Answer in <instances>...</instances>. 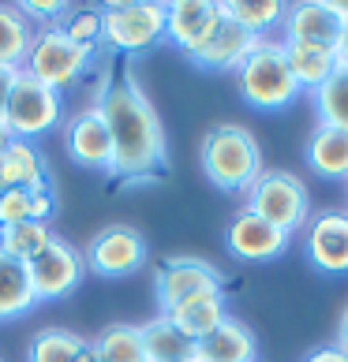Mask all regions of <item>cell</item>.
Segmentation results:
<instances>
[{
    "mask_svg": "<svg viewBox=\"0 0 348 362\" xmlns=\"http://www.w3.org/2000/svg\"><path fill=\"white\" fill-rule=\"evenodd\" d=\"M288 243H292L288 232L255 217L251 209H240L229 221V228H225V247L240 262H274L288 250Z\"/></svg>",
    "mask_w": 348,
    "mask_h": 362,
    "instance_id": "14",
    "label": "cell"
},
{
    "mask_svg": "<svg viewBox=\"0 0 348 362\" xmlns=\"http://www.w3.org/2000/svg\"><path fill=\"white\" fill-rule=\"evenodd\" d=\"M255 45H259L255 34L244 30L240 23H232L229 16H225V19L218 23V30L210 34V42L191 57V64H198L203 71H236Z\"/></svg>",
    "mask_w": 348,
    "mask_h": 362,
    "instance_id": "17",
    "label": "cell"
},
{
    "mask_svg": "<svg viewBox=\"0 0 348 362\" xmlns=\"http://www.w3.org/2000/svg\"><path fill=\"white\" fill-rule=\"evenodd\" d=\"M203 172L218 191L229 194H247V187L262 176V146L240 124H218L203 139Z\"/></svg>",
    "mask_w": 348,
    "mask_h": 362,
    "instance_id": "2",
    "label": "cell"
},
{
    "mask_svg": "<svg viewBox=\"0 0 348 362\" xmlns=\"http://www.w3.org/2000/svg\"><path fill=\"white\" fill-rule=\"evenodd\" d=\"M303 362H348V351H341L337 344H326V347H315Z\"/></svg>",
    "mask_w": 348,
    "mask_h": 362,
    "instance_id": "34",
    "label": "cell"
},
{
    "mask_svg": "<svg viewBox=\"0 0 348 362\" xmlns=\"http://www.w3.org/2000/svg\"><path fill=\"white\" fill-rule=\"evenodd\" d=\"M303 157H307V168L322 180H348V131L341 127H326L318 124L311 127L303 146Z\"/></svg>",
    "mask_w": 348,
    "mask_h": 362,
    "instance_id": "19",
    "label": "cell"
},
{
    "mask_svg": "<svg viewBox=\"0 0 348 362\" xmlns=\"http://www.w3.org/2000/svg\"><path fill=\"white\" fill-rule=\"evenodd\" d=\"M90 60H94L90 49L75 45L60 26H45V30H34V45L23 71L34 75L38 83H45L49 90L64 93L90 71Z\"/></svg>",
    "mask_w": 348,
    "mask_h": 362,
    "instance_id": "6",
    "label": "cell"
},
{
    "mask_svg": "<svg viewBox=\"0 0 348 362\" xmlns=\"http://www.w3.org/2000/svg\"><path fill=\"white\" fill-rule=\"evenodd\" d=\"M30 269V284H34V295L38 303H52V299H64L72 295L86 276V258L83 250H75L68 239L52 235V243L38 254L34 262H26Z\"/></svg>",
    "mask_w": 348,
    "mask_h": 362,
    "instance_id": "10",
    "label": "cell"
},
{
    "mask_svg": "<svg viewBox=\"0 0 348 362\" xmlns=\"http://www.w3.org/2000/svg\"><path fill=\"white\" fill-rule=\"evenodd\" d=\"M142 332V347L150 362H195V340L172 325V317L157 314L139 325Z\"/></svg>",
    "mask_w": 348,
    "mask_h": 362,
    "instance_id": "22",
    "label": "cell"
},
{
    "mask_svg": "<svg viewBox=\"0 0 348 362\" xmlns=\"http://www.w3.org/2000/svg\"><path fill=\"white\" fill-rule=\"evenodd\" d=\"M64 150H68V157L79 168L113 176V135L105 127V116L98 112V105H86L75 116H68V124H64Z\"/></svg>",
    "mask_w": 348,
    "mask_h": 362,
    "instance_id": "11",
    "label": "cell"
},
{
    "mask_svg": "<svg viewBox=\"0 0 348 362\" xmlns=\"http://www.w3.org/2000/svg\"><path fill=\"white\" fill-rule=\"evenodd\" d=\"M236 83H240V98L259 112H281L303 93L288 68L281 37H259V45L236 68Z\"/></svg>",
    "mask_w": 348,
    "mask_h": 362,
    "instance_id": "3",
    "label": "cell"
},
{
    "mask_svg": "<svg viewBox=\"0 0 348 362\" xmlns=\"http://www.w3.org/2000/svg\"><path fill=\"white\" fill-rule=\"evenodd\" d=\"M83 340L86 337H75L72 329H38L30 337V347H26V362H75Z\"/></svg>",
    "mask_w": 348,
    "mask_h": 362,
    "instance_id": "29",
    "label": "cell"
},
{
    "mask_svg": "<svg viewBox=\"0 0 348 362\" xmlns=\"http://www.w3.org/2000/svg\"><path fill=\"white\" fill-rule=\"evenodd\" d=\"M57 26L72 37L75 45H83V49L94 52L98 42H101V8H72L68 4V11H64V19Z\"/></svg>",
    "mask_w": 348,
    "mask_h": 362,
    "instance_id": "30",
    "label": "cell"
},
{
    "mask_svg": "<svg viewBox=\"0 0 348 362\" xmlns=\"http://www.w3.org/2000/svg\"><path fill=\"white\" fill-rule=\"evenodd\" d=\"M8 142H11V135H8V127H4V124H0V153H4V150H8Z\"/></svg>",
    "mask_w": 348,
    "mask_h": 362,
    "instance_id": "39",
    "label": "cell"
},
{
    "mask_svg": "<svg viewBox=\"0 0 348 362\" xmlns=\"http://www.w3.org/2000/svg\"><path fill=\"white\" fill-rule=\"evenodd\" d=\"M19 71L11 68H0V116H4V105H8V93H11V83H16Z\"/></svg>",
    "mask_w": 348,
    "mask_h": 362,
    "instance_id": "35",
    "label": "cell"
},
{
    "mask_svg": "<svg viewBox=\"0 0 348 362\" xmlns=\"http://www.w3.org/2000/svg\"><path fill=\"white\" fill-rule=\"evenodd\" d=\"M34 45V26L16 4H0V68L23 71Z\"/></svg>",
    "mask_w": 348,
    "mask_h": 362,
    "instance_id": "24",
    "label": "cell"
},
{
    "mask_svg": "<svg viewBox=\"0 0 348 362\" xmlns=\"http://www.w3.org/2000/svg\"><path fill=\"white\" fill-rule=\"evenodd\" d=\"M341 26L344 23L330 11L326 0H303V4H288L285 23H281V42H307V45L337 49Z\"/></svg>",
    "mask_w": 348,
    "mask_h": 362,
    "instance_id": "15",
    "label": "cell"
},
{
    "mask_svg": "<svg viewBox=\"0 0 348 362\" xmlns=\"http://www.w3.org/2000/svg\"><path fill=\"white\" fill-rule=\"evenodd\" d=\"M30 221V191H0V228Z\"/></svg>",
    "mask_w": 348,
    "mask_h": 362,
    "instance_id": "32",
    "label": "cell"
},
{
    "mask_svg": "<svg viewBox=\"0 0 348 362\" xmlns=\"http://www.w3.org/2000/svg\"><path fill=\"white\" fill-rule=\"evenodd\" d=\"M225 276L218 265H210L206 258H195V254H172L154 269V299L157 310L172 314L180 303L195 299V295L206 291H221Z\"/></svg>",
    "mask_w": 348,
    "mask_h": 362,
    "instance_id": "8",
    "label": "cell"
},
{
    "mask_svg": "<svg viewBox=\"0 0 348 362\" xmlns=\"http://www.w3.org/2000/svg\"><path fill=\"white\" fill-rule=\"evenodd\" d=\"M98 112L113 135V180L154 183L165 172V127L135 71H120L98 90Z\"/></svg>",
    "mask_w": 348,
    "mask_h": 362,
    "instance_id": "1",
    "label": "cell"
},
{
    "mask_svg": "<svg viewBox=\"0 0 348 362\" xmlns=\"http://www.w3.org/2000/svg\"><path fill=\"white\" fill-rule=\"evenodd\" d=\"M244 209H251L255 217L270 221L274 228H281L288 235H296L311 221L307 187L300 183V176H292L285 168H262V176L244 194Z\"/></svg>",
    "mask_w": 348,
    "mask_h": 362,
    "instance_id": "4",
    "label": "cell"
},
{
    "mask_svg": "<svg viewBox=\"0 0 348 362\" xmlns=\"http://www.w3.org/2000/svg\"><path fill=\"white\" fill-rule=\"evenodd\" d=\"M75 362H101V355H98V347H94L90 340H83V347H79V358Z\"/></svg>",
    "mask_w": 348,
    "mask_h": 362,
    "instance_id": "38",
    "label": "cell"
},
{
    "mask_svg": "<svg viewBox=\"0 0 348 362\" xmlns=\"http://www.w3.org/2000/svg\"><path fill=\"white\" fill-rule=\"evenodd\" d=\"M344 194H348V180H344Z\"/></svg>",
    "mask_w": 348,
    "mask_h": 362,
    "instance_id": "40",
    "label": "cell"
},
{
    "mask_svg": "<svg viewBox=\"0 0 348 362\" xmlns=\"http://www.w3.org/2000/svg\"><path fill=\"white\" fill-rule=\"evenodd\" d=\"M337 64L348 68V23L341 26V42H337Z\"/></svg>",
    "mask_w": 348,
    "mask_h": 362,
    "instance_id": "37",
    "label": "cell"
},
{
    "mask_svg": "<svg viewBox=\"0 0 348 362\" xmlns=\"http://www.w3.org/2000/svg\"><path fill=\"white\" fill-rule=\"evenodd\" d=\"M221 19V0H172V4H165V37L191 60L210 42Z\"/></svg>",
    "mask_w": 348,
    "mask_h": 362,
    "instance_id": "13",
    "label": "cell"
},
{
    "mask_svg": "<svg viewBox=\"0 0 348 362\" xmlns=\"http://www.w3.org/2000/svg\"><path fill=\"white\" fill-rule=\"evenodd\" d=\"M281 45H285L288 68H292V75H296L303 93H315L333 71H337V49L307 45V42H281Z\"/></svg>",
    "mask_w": 348,
    "mask_h": 362,
    "instance_id": "23",
    "label": "cell"
},
{
    "mask_svg": "<svg viewBox=\"0 0 348 362\" xmlns=\"http://www.w3.org/2000/svg\"><path fill=\"white\" fill-rule=\"evenodd\" d=\"M0 191H30V194L52 191L49 165L34 142H19V139L8 142V150L0 153Z\"/></svg>",
    "mask_w": 348,
    "mask_h": 362,
    "instance_id": "16",
    "label": "cell"
},
{
    "mask_svg": "<svg viewBox=\"0 0 348 362\" xmlns=\"http://www.w3.org/2000/svg\"><path fill=\"white\" fill-rule=\"evenodd\" d=\"M165 317H172V325L198 344L229 317V303H225V291H206V295H195V299L180 303L176 310L165 314Z\"/></svg>",
    "mask_w": 348,
    "mask_h": 362,
    "instance_id": "20",
    "label": "cell"
},
{
    "mask_svg": "<svg viewBox=\"0 0 348 362\" xmlns=\"http://www.w3.org/2000/svg\"><path fill=\"white\" fill-rule=\"evenodd\" d=\"M64 116V101L57 90H49L45 83H38L34 75L19 71L16 83H11V93H8V105H4V116L0 124L8 127L11 139L19 142H30L38 135H45L60 124Z\"/></svg>",
    "mask_w": 348,
    "mask_h": 362,
    "instance_id": "7",
    "label": "cell"
},
{
    "mask_svg": "<svg viewBox=\"0 0 348 362\" xmlns=\"http://www.w3.org/2000/svg\"><path fill=\"white\" fill-rule=\"evenodd\" d=\"M341 347V351H348V306L341 310V321H337V340H333Z\"/></svg>",
    "mask_w": 348,
    "mask_h": 362,
    "instance_id": "36",
    "label": "cell"
},
{
    "mask_svg": "<svg viewBox=\"0 0 348 362\" xmlns=\"http://www.w3.org/2000/svg\"><path fill=\"white\" fill-rule=\"evenodd\" d=\"M101 42L139 57V52L154 49L165 42V4L157 0H113L101 8Z\"/></svg>",
    "mask_w": 348,
    "mask_h": 362,
    "instance_id": "5",
    "label": "cell"
},
{
    "mask_svg": "<svg viewBox=\"0 0 348 362\" xmlns=\"http://www.w3.org/2000/svg\"><path fill=\"white\" fill-rule=\"evenodd\" d=\"M90 344L98 347L101 362H150L142 347V332L131 321H113L105 325L98 337H90Z\"/></svg>",
    "mask_w": 348,
    "mask_h": 362,
    "instance_id": "26",
    "label": "cell"
},
{
    "mask_svg": "<svg viewBox=\"0 0 348 362\" xmlns=\"http://www.w3.org/2000/svg\"><path fill=\"white\" fill-rule=\"evenodd\" d=\"M195 362H259V340L244 321L225 317L210 337L195 344Z\"/></svg>",
    "mask_w": 348,
    "mask_h": 362,
    "instance_id": "18",
    "label": "cell"
},
{
    "mask_svg": "<svg viewBox=\"0 0 348 362\" xmlns=\"http://www.w3.org/2000/svg\"><path fill=\"white\" fill-rule=\"evenodd\" d=\"M221 11L255 37H270V30L285 23L288 4H281V0H221Z\"/></svg>",
    "mask_w": 348,
    "mask_h": 362,
    "instance_id": "25",
    "label": "cell"
},
{
    "mask_svg": "<svg viewBox=\"0 0 348 362\" xmlns=\"http://www.w3.org/2000/svg\"><path fill=\"white\" fill-rule=\"evenodd\" d=\"M311 105H315L318 124L348 131V68L337 64V71L311 93Z\"/></svg>",
    "mask_w": 348,
    "mask_h": 362,
    "instance_id": "27",
    "label": "cell"
},
{
    "mask_svg": "<svg viewBox=\"0 0 348 362\" xmlns=\"http://www.w3.org/2000/svg\"><path fill=\"white\" fill-rule=\"evenodd\" d=\"M83 258H86V269L94 276L120 280V276L139 273L146 265V239L131 224H109L90 239V250Z\"/></svg>",
    "mask_w": 348,
    "mask_h": 362,
    "instance_id": "9",
    "label": "cell"
},
{
    "mask_svg": "<svg viewBox=\"0 0 348 362\" xmlns=\"http://www.w3.org/2000/svg\"><path fill=\"white\" fill-rule=\"evenodd\" d=\"M26 19H30V26H38V30H45V26H57L64 19V11H68V4L64 0H23V4H16Z\"/></svg>",
    "mask_w": 348,
    "mask_h": 362,
    "instance_id": "31",
    "label": "cell"
},
{
    "mask_svg": "<svg viewBox=\"0 0 348 362\" xmlns=\"http://www.w3.org/2000/svg\"><path fill=\"white\" fill-rule=\"evenodd\" d=\"M52 228L42 221H23V224H11V228H0V250L11 254L19 262H34L49 243H52Z\"/></svg>",
    "mask_w": 348,
    "mask_h": 362,
    "instance_id": "28",
    "label": "cell"
},
{
    "mask_svg": "<svg viewBox=\"0 0 348 362\" xmlns=\"http://www.w3.org/2000/svg\"><path fill=\"white\" fill-rule=\"evenodd\" d=\"M52 209H57V198H52V191L30 194V221H42V224H49Z\"/></svg>",
    "mask_w": 348,
    "mask_h": 362,
    "instance_id": "33",
    "label": "cell"
},
{
    "mask_svg": "<svg viewBox=\"0 0 348 362\" xmlns=\"http://www.w3.org/2000/svg\"><path fill=\"white\" fill-rule=\"evenodd\" d=\"M34 306H38V295H34L26 262L0 250V321H16L26 310H34Z\"/></svg>",
    "mask_w": 348,
    "mask_h": 362,
    "instance_id": "21",
    "label": "cell"
},
{
    "mask_svg": "<svg viewBox=\"0 0 348 362\" xmlns=\"http://www.w3.org/2000/svg\"><path fill=\"white\" fill-rule=\"evenodd\" d=\"M303 254L318 273H348V209H322L303 224Z\"/></svg>",
    "mask_w": 348,
    "mask_h": 362,
    "instance_id": "12",
    "label": "cell"
}]
</instances>
